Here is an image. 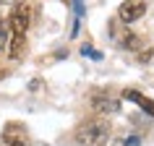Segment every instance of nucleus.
<instances>
[{"label":"nucleus","instance_id":"f257e3e1","mask_svg":"<svg viewBox=\"0 0 154 146\" xmlns=\"http://www.w3.org/2000/svg\"><path fill=\"white\" fill-rule=\"evenodd\" d=\"M110 138V123L102 117H89L76 128V141L81 146H105Z\"/></svg>","mask_w":154,"mask_h":146},{"label":"nucleus","instance_id":"f03ea898","mask_svg":"<svg viewBox=\"0 0 154 146\" xmlns=\"http://www.w3.org/2000/svg\"><path fill=\"white\" fill-rule=\"evenodd\" d=\"M144 13H146L144 0H125V3H120V8H118V18H120L123 24H133L138 18H144Z\"/></svg>","mask_w":154,"mask_h":146},{"label":"nucleus","instance_id":"7ed1b4c3","mask_svg":"<svg viewBox=\"0 0 154 146\" xmlns=\"http://www.w3.org/2000/svg\"><path fill=\"white\" fill-rule=\"evenodd\" d=\"M91 110H94L97 115H115V112H120V99L97 94V97L91 99Z\"/></svg>","mask_w":154,"mask_h":146},{"label":"nucleus","instance_id":"20e7f679","mask_svg":"<svg viewBox=\"0 0 154 146\" xmlns=\"http://www.w3.org/2000/svg\"><path fill=\"white\" fill-rule=\"evenodd\" d=\"M3 144L5 146H29V138H26V133H24L21 125L11 123V125H5V130H3Z\"/></svg>","mask_w":154,"mask_h":146},{"label":"nucleus","instance_id":"39448f33","mask_svg":"<svg viewBox=\"0 0 154 146\" xmlns=\"http://www.w3.org/2000/svg\"><path fill=\"white\" fill-rule=\"evenodd\" d=\"M29 8L26 5H16V11L11 13V32L13 34H26V29H29Z\"/></svg>","mask_w":154,"mask_h":146},{"label":"nucleus","instance_id":"423d86ee","mask_svg":"<svg viewBox=\"0 0 154 146\" xmlns=\"http://www.w3.org/2000/svg\"><path fill=\"white\" fill-rule=\"evenodd\" d=\"M123 99H128V102H133V105H138L141 110H144L149 117H154V99H149V97H144L141 91H136V89H125L123 91Z\"/></svg>","mask_w":154,"mask_h":146},{"label":"nucleus","instance_id":"0eeeda50","mask_svg":"<svg viewBox=\"0 0 154 146\" xmlns=\"http://www.w3.org/2000/svg\"><path fill=\"white\" fill-rule=\"evenodd\" d=\"M24 50H26V34H13L11 47H8V57L11 60H18V57L24 55Z\"/></svg>","mask_w":154,"mask_h":146},{"label":"nucleus","instance_id":"6e6552de","mask_svg":"<svg viewBox=\"0 0 154 146\" xmlns=\"http://www.w3.org/2000/svg\"><path fill=\"white\" fill-rule=\"evenodd\" d=\"M8 34H11V26L5 24V21H0V52H3L5 44H8Z\"/></svg>","mask_w":154,"mask_h":146},{"label":"nucleus","instance_id":"1a4fd4ad","mask_svg":"<svg viewBox=\"0 0 154 146\" xmlns=\"http://www.w3.org/2000/svg\"><path fill=\"white\" fill-rule=\"evenodd\" d=\"M73 3V13H76V18L84 16V0H71Z\"/></svg>","mask_w":154,"mask_h":146},{"label":"nucleus","instance_id":"9d476101","mask_svg":"<svg viewBox=\"0 0 154 146\" xmlns=\"http://www.w3.org/2000/svg\"><path fill=\"white\" fill-rule=\"evenodd\" d=\"M125 146H141V138H138V136H131L128 141H125Z\"/></svg>","mask_w":154,"mask_h":146},{"label":"nucleus","instance_id":"9b49d317","mask_svg":"<svg viewBox=\"0 0 154 146\" xmlns=\"http://www.w3.org/2000/svg\"><path fill=\"white\" fill-rule=\"evenodd\" d=\"M112 146H125V144H123V141H115V144Z\"/></svg>","mask_w":154,"mask_h":146}]
</instances>
